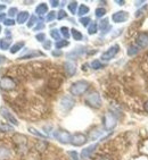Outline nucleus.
I'll use <instances>...</instances> for the list:
<instances>
[{
	"instance_id": "nucleus-1",
	"label": "nucleus",
	"mask_w": 148,
	"mask_h": 160,
	"mask_svg": "<svg viewBox=\"0 0 148 160\" xmlns=\"http://www.w3.org/2000/svg\"><path fill=\"white\" fill-rule=\"evenodd\" d=\"M89 88H90L89 82H87L84 80L77 81L70 88V93L73 94V96H82V94H84L89 90Z\"/></svg>"
},
{
	"instance_id": "nucleus-2",
	"label": "nucleus",
	"mask_w": 148,
	"mask_h": 160,
	"mask_svg": "<svg viewBox=\"0 0 148 160\" xmlns=\"http://www.w3.org/2000/svg\"><path fill=\"white\" fill-rule=\"evenodd\" d=\"M13 143L15 144L17 151L21 153H24L28 149V138L21 133H15L13 135Z\"/></svg>"
},
{
	"instance_id": "nucleus-3",
	"label": "nucleus",
	"mask_w": 148,
	"mask_h": 160,
	"mask_svg": "<svg viewBox=\"0 0 148 160\" xmlns=\"http://www.w3.org/2000/svg\"><path fill=\"white\" fill-rule=\"evenodd\" d=\"M86 102L88 106L96 108V109L102 107V103H103L102 98L99 96V93H97V92H92V93H90V94H88V96L86 97Z\"/></svg>"
},
{
	"instance_id": "nucleus-4",
	"label": "nucleus",
	"mask_w": 148,
	"mask_h": 160,
	"mask_svg": "<svg viewBox=\"0 0 148 160\" xmlns=\"http://www.w3.org/2000/svg\"><path fill=\"white\" fill-rule=\"evenodd\" d=\"M103 122H104V128H105L106 131H112V129L116 126L117 119L113 112H106V114L104 115Z\"/></svg>"
},
{
	"instance_id": "nucleus-5",
	"label": "nucleus",
	"mask_w": 148,
	"mask_h": 160,
	"mask_svg": "<svg viewBox=\"0 0 148 160\" xmlns=\"http://www.w3.org/2000/svg\"><path fill=\"white\" fill-rule=\"evenodd\" d=\"M0 115H1L3 117V119L6 120V122H8V124H10V125H14V126H17V125H18L17 118L13 115V112H10L8 108H6V107L0 108Z\"/></svg>"
},
{
	"instance_id": "nucleus-6",
	"label": "nucleus",
	"mask_w": 148,
	"mask_h": 160,
	"mask_svg": "<svg viewBox=\"0 0 148 160\" xmlns=\"http://www.w3.org/2000/svg\"><path fill=\"white\" fill-rule=\"evenodd\" d=\"M0 88L5 91H12L16 89V82L10 76H3L0 80Z\"/></svg>"
},
{
	"instance_id": "nucleus-7",
	"label": "nucleus",
	"mask_w": 148,
	"mask_h": 160,
	"mask_svg": "<svg viewBox=\"0 0 148 160\" xmlns=\"http://www.w3.org/2000/svg\"><path fill=\"white\" fill-rule=\"evenodd\" d=\"M88 141V136L84 135L83 133H75L71 136V143L74 147H82Z\"/></svg>"
},
{
	"instance_id": "nucleus-8",
	"label": "nucleus",
	"mask_w": 148,
	"mask_h": 160,
	"mask_svg": "<svg viewBox=\"0 0 148 160\" xmlns=\"http://www.w3.org/2000/svg\"><path fill=\"white\" fill-rule=\"evenodd\" d=\"M54 136H55L56 139L58 140L61 143L63 144H67L71 142V134L67 132V131H64V129H59V131H56L54 133Z\"/></svg>"
},
{
	"instance_id": "nucleus-9",
	"label": "nucleus",
	"mask_w": 148,
	"mask_h": 160,
	"mask_svg": "<svg viewBox=\"0 0 148 160\" xmlns=\"http://www.w3.org/2000/svg\"><path fill=\"white\" fill-rule=\"evenodd\" d=\"M119 50H120V46H119V44H114V46H112L109 49L106 50L105 52H103L102 60H104V62H108V60L113 59L115 56H116V53L119 52Z\"/></svg>"
},
{
	"instance_id": "nucleus-10",
	"label": "nucleus",
	"mask_w": 148,
	"mask_h": 160,
	"mask_svg": "<svg viewBox=\"0 0 148 160\" xmlns=\"http://www.w3.org/2000/svg\"><path fill=\"white\" fill-rule=\"evenodd\" d=\"M59 103H61V107H62L63 110L68 111L74 107L75 101H74V99L71 98L70 96H64L62 99H61V102H59Z\"/></svg>"
},
{
	"instance_id": "nucleus-11",
	"label": "nucleus",
	"mask_w": 148,
	"mask_h": 160,
	"mask_svg": "<svg viewBox=\"0 0 148 160\" xmlns=\"http://www.w3.org/2000/svg\"><path fill=\"white\" fill-rule=\"evenodd\" d=\"M129 17V14L127 12H123V10H120V12H116L112 15V19L114 23H123L125 22Z\"/></svg>"
},
{
	"instance_id": "nucleus-12",
	"label": "nucleus",
	"mask_w": 148,
	"mask_h": 160,
	"mask_svg": "<svg viewBox=\"0 0 148 160\" xmlns=\"http://www.w3.org/2000/svg\"><path fill=\"white\" fill-rule=\"evenodd\" d=\"M137 47L139 48H146L148 47V32H141V33L139 34L138 37H137Z\"/></svg>"
},
{
	"instance_id": "nucleus-13",
	"label": "nucleus",
	"mask_w": 148,
	"mask_h": 160,
	"mask_svg": "<svg viewBox=\"0 0 148 160\" xmlns=\"http://www.w3.org/2000/svg\"><path fill=\"white\" fill-rule=\"evenodd\" d=\"M64 71L68 77L73 76V75L77 73V64L74 62H71V60H70V62H66L64 64Z\"/></svg>"
},
{
	"instance_id": "nucleus-14",
	"label": "nucleus",
	"mask_w": 148,
	"mask_h": 160,
	"mask_svg": "<svg viewBox=\"0 0 148 160\" xmlns=\"http://www.w3.org/2000/svg\"><path fill=\"white\" fill-rule=\"evenodd\" d=\"M84 51H86V48H84V47H77V48H75L74 50H72V51H70V52L67 53V58L77 59V58H79L80 56L83 55Z\"/></svg>"
},
{
	"instance_id": "nucleus-15",
	"label": "nucleus",
	"mask_w": 148,
	"mask_h": 160,
	"mask_svg": "<svg viewBox=\"0 0 148 160\" xmlns=\"http://www.w3.org/2000/svg\"><path fill=\"white\" fill-rule=\"evenodd\" d=\"M98 147V144H92V145H89V147H87L86 149H83L82 150V152H81V158L82 159H88V158L92 154V152L96 150V148Z\"/></svg>"
},
{
	"instance_id": "nucleus-16",
	"label": "nucleus",
	"mask_w": 148,
	"mask_h": 160,
	"mask_svg": "<svg viewBox=\"0 0 148 160\" xmlns=\"http://www.w3.org/2000/svg\"><path fill=\"white\" fill-rule=\"evenodd\" d=\"M12 157V151L8 148L1 145L0 147V160H9Z\"/></svg>"
},
{
	"instance_id": "nucleus-17",
	"label": "nucleus",
	"mask_w": 148,
	"mask_h": 160,
	"mask_svg": "<svg viewBox=\"0 0 148 160\" xmlns=\"http://www.w3.org/2000/svg\"><path fill=\"white\" fill-rule=\"evenodd\" d=\"M29 18H30V14H29V12L24 10V12H18V15H17V19H16V22H17L18 24H24L25 22H28Z\"/></svg>"
},
{
	"instance_id": "nucleus-18",
	"label": "nucleus",
	"mask_w": 148,
	"mask_h": 160,
	"mask_svg": "<svg viewBox=\"0 0 148 160\" xmlns=\"http://www.w3.org/2000/svg\"><path fill=\"white\" fill-rule=\"evenodd\" d=\"M10 44H12V37L3 38V40H0V49L1 50L10 49Z\"/></svg>"
},
{
	"instance_id": "nucleus-19",
	"label": "nucleus",
	"mask_w": 148,
	"mask_h": 160,
	"mask_svg": "<svg viewBox=\"0 0 148 160\" xmlns=\"http://www.w3.org/2000/svg\"><path fill=\"white\" fill-rule=\"evenodd\" d=\"M62 84V80L58 78V77H51L49 81H48V86L50 89H58Z\"/></svg>"
},
{
	"instance_id": "nucleus-20",
	"label": "nucleus",
	"mask_w": 148,
	"mask_h": 160,
	"mask_svg": "<svg viewBox=\"0 0 148 160\" xmlns=\"http://www.w3.org/2000/svg\"><path fill=\"white\" fill-rule=\"evenodd\" d=\"M35 12H37V15H39L40 17H42L43 15H46L47 12H48V6H47V3L41 2L40 5L35 8Z\"/></svg>"
},
{
	"instance_id": "nucleus-21",
	"label": "nucleus",
	"mask_w": 148,
	"mask_h": 160,
	"mask_svg": "<svg viewBox=\"0 0 148 160\" xmlns=\"http://www.w3.org/2000/svg\"><path fill=\"white\" fill-rule=\"evenodd\" d=\"M103 132H104V131H102V129H99V128H96V129H93V131H90L89 135H88V139L91 140V141L98 140V138H100V136L103 135Z\"/></svg>"
},
{
	"instance_id": "nucleus-22",
	"label": "nucleus",
	"mask_w": 148,
	"mask_h": 160,
	"mask_svg": "<svg viewBox=\"0 0 148 160\" xmlns=\"http://www.w3.org/2000/svg\"><path fill=\"white\" fill-rule=\"evenodd\" d=\"M99 30L103 31V34H105L106 32H108L107 30H111V26H109V24H108L107 18H104L99 22Z\"/></svg>"
},
{
	"instance_id": "nucleus-23",
	"label": "nucleus",
	"mask_w": 148,
	"mask_h": 160,
	"mask_svg": "<svg viewBox=\"0 0 148 160\" xmlns=\"http://www.w3.org/2000/svg\"><path fill=\"white\" fill-rule=\"evenodd\" d=\"M24 46H25L24 41H21V42H17V43H15V44H13V46L10 47V49H9L10 53H12V55H14V53H17Z\"/></svg>"
},
{
	"instance_id": "nucleus-24",
	"label": "nucleus",
	"mask_w": 148,
	"mask_h": 160,
	"mask_svg": "<svg viewBox=\"0 0 148 160\" xmlns=\"http://www.w3.org/2000/svg\"><path fill=\"white\" fill-rule=\"evenodd\" d=\"M39 56H43L42 52H40V51H34V50H32V51H30L29 53H26V55L22 56V57H19V59H29V58H34V57H39Z\"/></svg>"
},
{
	"instance_id": "nucleus-25",
	"label": "nucleus",
	"mask_w": 148,
	"mask_h": 160,
	"mask_svg": "<svg viewBox=\"0 0 148 160\" xmlns=\"http://www.w3.org/2000/svg\"><path fill=\"white\" fill-rule=\"evenodd\" d=\"M97 31H98V24H97L96 22H91L90 25L88 26V33H89L90 35H92V34L97 33Z\"/></svg>"
},
{
	"instance_id": "nucleus-26",
	"label": "nucleus",
	"mask_w": 148,
	"mask_h": 160,
	"mask_svg": "<svg viewBox=\"0 0 148 160\" xmlns=\"http://www.w3.org/2000/svg\"><path fill=\"white\" fill-rule=\"evenodd\" d=\"M48 147V143L46 141H43V140H39V141L35 143V149L39 151H45Z\"/></svg>"
},
{
	"instance_id": "nucleus-27",
	"label": "nucleus",
	"mask_w": 148,
	"mask_h": 160,
	"mask_svg": "<svg viewBox=\"0 0 148 160\" xmlns=\"http://www.w3.org/2000/svg\"><path fill=\"white\" fill-rule=\"evenodd\" d=\"M89 12V7L88 6H86V5H80V7H79V9H77V15L79 16H84V15H87Z\"/></svg>"
},
{
	"instance_id": "nucleus-28",
	"label": "nucleus",
	"mask_w": 148,
	"mask_h": 160,
	"mask_svg": "<svg viewBox=\"0 0 148 160\" xmlns=\"http://www.w3.org/2000/svg\"><path fill=\"white\" fill-rule=\"evenodd\" d=\"M71 34H72V37H73L74 40H77V41H81V40H82V38H83L82 33H81L80 31H77V28H72Z\"/></svg>"
},
{
	"instance_id": "nucleus-29",
	"label": "nucleus",
	"mask_w": 148,
	"mask_h": 160,
	"mask_svg": "<svg viewBox=\"0 0 148 160\" xmlns=\"http://www.w3.org/2000/svg\"><path fill=\"white\" fill-rule=\"evenodd\" d=\"M12 131H14V127L10 124L5 123L0 125V132H12Z\"/></svg>"
},
{
	"instance_id": "nucleus-30",
	"label": "nucleus",
	"mask_w": 148,
	"mask_h": 160,
	"mask_svg": "<svg viewBox=\"0 0 148 160\" xmlns=\"http://www.w3.org/2000/svg\"><path fill=\"white\" fill-rule=\"evenodd\" d=\"M38 17L35 15H31L30 16V18H29V22H28V28H33L34 25L37 24L38 23Z\"/></svg>"
},
{
	"instance_id": "nucleus-31",
	"label": "nucleus",
	"mask_w": 148,
	"mask_h": 160,
	"mask_svg": "<svg viewBox=\"0 0 148 160\" xmlns=\"http://www.w3.org/2000/svg\"><path fill=\"white\" fill-rule=\"evenodd\" d=\"M61 35H62V34H61V32H59L58 30H55V28H54V30L50 31V37L53 38L54 40H56V41L61 40Z\"/></svg>"
},
{
	"instance_id": "nucleus-32",
	"label": "nucleus",
	"mask_w": 148,
	"mask_h": 160,
	"mask_svg": "<svg viewBox=\"0 0 148 160\" xmlns=\"http://www.w3.org/2000/svg\"><path fill=\"white\" fill-rule=\"evenodd\" d=\"M138 52H139V47H137V46H130L129 49H128V55L131 56V57L137 55Z\"/></svg>"
},
{
	"instance_id": "nucleus-33",
	"label": "nucleus",
	"mask_w": 148,
	"mask_h": 160,
	"mask_svg": "<svg viewBox=\"0 0 148 160\" xmlns=\"http://www.w3.org/2000/svg\"><path fill=\"white\" fill-rule=\"evenodd\" d=\"M68 44H70V42H68V41H66V40H59V41H57V42H56L55 47L59 50V49H62V48H64V47H67Z\"/></svg>"
},
{
	"instance_id": "nucleus-34",
	"label": "nucleus",
	"mask_w": 148,
	"mask_h": 160,
	"mask_svg": "<svg viewBox=\"0 0 148 160\" xmlns=\"http://www.w3.org/2000/svg\"><path fill=\"white\" fill-rule=\"evenodd\" d=\"M29 131H30V133H32L33 135H37V136H39V138H42V139H46V138H47V135L42 134V133L39 132L38 129L33 128V127H29Z\"/></svg>"
},
{
	"instance_id": "nucleus-35",
	"label": "nucleus",
	"mask_w": 148,
	"mask_h": 160,
	"mask_svg": "<svg viewBox=\"0 0 148 160\" xmlns=\"http://www.w3.org/2000/svg\"><path fill=\"white\" fill-rule=\"evenodd\" d=\"M104 67V65H103V62H100V60H93L92 62H91V68L92 69H100V68Z\"/></svg>"
},
{
	"instance_id": "nucleus-36",
	"label": "nucleus",
	"mask_w": 148,
	"mask_h": 160,
	"mask_svg": "<svg viewBox=\"0 0 148 160\" xmlns=\"http://www.w3.org/2000/svg\"><path fill=\"white\" fill-rule=\"evenodd\" d=\"M77 1H72V2L68 3V10L71 12V14H77Z\"/></svg>"
},
{
	"instance_id": "nucleus-37",
	"label": "nucleus",
	"mask_w": 148,
	"mask_h": 160,
	"mask_svg": "<svg viewBox=\"0 0 148 160\" xmlns=\"http://www.w3.org/2000/svg\"><path fill=\"white\" fill-rule=\"evenodd\" d=\"M59 32H61V34H62L64 38H66V39H68V38H70V34H71L68 28H66V26H62L61 30H59Z\"/></svg>"
},
{
	"instance_id": "nucleus-38",
	"label": "nucleus",
	"mask_w": 148,
	"mask_h": 160,
	"mask_svg": "<svg viewBox=\"0 0 148 160\" xmlns=\"http://www.w3.org/2000/svg\"><path fill=\"white\" fill-rule=\"evenodd\" d=\"M105 14H106V9L105 8H102V7H99V8H97L96 9V16L97 17H103V16H105Z\"/></svg>"
},
{
	"instance_id": "nucleus-39",
	"label": "nucleus",
	"mask_w": 148,
	"mask_h": 160,
	"mask_svg": "<svg viewBox=\"0 0 148 160\" xmlns=\"http://www.w3.org/2000/svg\"><path fill=\"white\" fill-rule=\"evenodd\" d=\"M80 23L83 25V26H89L90 23H91V19H90L89 17H81Z\"/></svg>"
},
{
	"instance_id": "nucleus-40",
	"label": "nucleus",
	"mask_w": 148,
	"mask_h": 160,
	"mask_svg": "<svg viewBox=\"0 0 148 160\" xmlns=\"http://www.w3.org/2000/svg\"><path fill=\"white\" fill-rule=\"evenodd\" d=\"M57 17V14H56V12H48V15H47V22H53L54 19Z\"/></svg>"
},
{
	"instance_id": "nucleus-41",
	"label": "nucleus",
	"mask_w": 148,
	"mask_h": 160,
	"mask_svg": "<svg viewBox=\"0 0 148 160\" xmlns=\"http://www.w3.org/2000/svg\"><path fill=\"white\" fill-rule=\"evenodd\" d=\"M68 156L72 158V160H80L79 153H77V151H68Z\"/></svg>"
},
{
	"instance_id": "nucleus-42",
	"label": "nucleus",
	"mask_w": 148,
	"mask_h": 160,
	"mask_svg": "<svg viewBox=\"0 0 148 160\" xmlns=\"http://www.w3.org/2000/svg\"><path fill=\"white\" fill-rule=\"evenodd\" d=\"M66 16H67V12L62 9V10H59V12H57V17H56V18H57V19H63V18H65Z\"/></svg>"
},
{
	"instance_id": "nucleus-43",
	"label": "nucleus",
	"mask_w": 148,
	"mask_h": 160,
	"mask_svg": "<svg viewBox=\"0 0 148 160\" xmlns=\"http://www.w3.org/2000/svg\"><path fill=\"white\" fill-rule=\"evenodd\" d=\"M35 39H37L39 42H45V41H46V35H45V33H38L37 35H35Z\"/></svg>"
},
{
	"instance_id": "nucleus-44",
	"label": "nucleus",
	"mask_w": 148,
	"mask_h": 160,
	"mask_svg": "<svg viewBox=\"0 0 148 160\" xmlns=\"http://www.w3.org/2000/svg\"><path fill=\"white\" fill-rule=\"evenodd\" d=\"M3 23L5 25H6V26H13V25H15L16 22L14 21L13 18H6L5 21L3 22Z\"/></svg>"
},
{
	"instance_id": "nucleus-45",
	"label": "nucleus",
	"mask_w": 148,
	"mask_h": 160,
	"mask_svg": "<svg viewBox=\"0 0 148 160\" xmlns=\"http://www.w3.org/2000/svg\"><path fill=\"white\" fill-rule=\"evenodd\" d=\"M45 28V23H43L42 21H39L37 23V25H35V26H34V31H39V30H42V28Z\"/></svg>"
},
{
	"instance_id": "nucleus-46",
	"label": "nucleus",
	"mask_w": 148,
	"mask_h": 160,
	"mask_svg": "<svg viewBox=\"0 0 148 160\" xmlns=\"http://www.w3.org/2000/svg\"><path fill=\"white\" fill-rule=\"evenodd\" d=\"M17 12H18L17 8H16V7H13V8H10V9L8 10V15H9L10 17H14V16L17 14Z\"/></svg>"
},
{
	"instance_id": "nucleus-47",
	"label": "nucleus",
	"mask_w": 148,
	"mask_h": 160,
	"mask_svg": "<svg viewBox=\"0 0 148 160\" xmlns=\"http://www.w3.org/2000/svg\"><path fill=\"white\" fill-rule=\"evenodd\" d=\"M50 47H51V41L46 40L43 42V49H50Z\"/></svg>"
},
{
	"instance_id": "nucleus-48",
	"label": "nucleus",
	"mask_w": 148,
	"mask_h": 160,
	"mask_svg": "<svg viewBox=\"0 0 148 160\" xmlns=\"http://www.w3.org/2000/svg\"><path fill=\"white\" fill-rule=\"evenodd\" d=\"M93 160H111V158L105 157V156H98V157H96Z\"/></svg>"
},
{
	"instance_id": "nucleus-49",
	"label": "nucleus",
	"mask_w": 148,
	"mask_h": 160,
	"mask_svg": "<svg viewBox=\"0 0 148 160\" xmlns=\"http://www.w3.org/2000/svg\"><path fill=\"white\" fill-rule=\"evenodd\" d=\"M51 53H53V56H55V57L62 56V51H61V50H58V49H57V50H54V51H53Z\"/></svg>"
},
{
	"instance_id": "nucleus-50",
	"label": "nucleus",
	"mask_w": 148,
	"mask_h": 160,
	"mask_svg": "<svg viewBox=\"0 0 148 160\" xmlns=\"http://www.w3.org/2000/svg\"><path fill=\"white\" fill-rule=\"evenodd\" d=\"M50 5H51V7H57L59 5V1H57V0H51V1H50Z\"/></svg>"
},
{
	"instance_id": "nucleus-51",
	"label": "nucleus",
	"mask_w": 148,
	"mask_h": 160,
	"mask_svg": "<svg viewBox=\"0 0 148 160\" xmlns=\"http://www.w3.org/2000/svg\"><path fill=\"white\" fill-rule=\"evenodd\" d=\"M5 62H6V57H5V56H3V55H0V65L3 64Z\"/></svg>"
},
{
	"instance_id": "nucleus-52",
	"label": "nucleus",
	"mask_w": 148,
	"mask_h": 160,
	"mask_svg": "<svg viewBox=\"0 0 148 160\" xmlns=\"http://www.w3.org/2000/svg\"><path fill=\"white\" fill-rule=\"evenodd\" d=\"M6 19V15L3 12H0V22H3Z\"/></svg>"
},
{
	"instance_id": "nucleus-53",
	"label": "nucleus",
	"mask_w": 148,
	"mask_h": 160,
	"mask_svg": "<svg viewBox=\"0 0 148 160\" xmlns=\"http://www.w3.org/2000/svg\"><path fill=\"white\" fill-rule=\"evenodd\" d=\"M144 108H145V110L148 112V100H147V101H146V103H145V107H144Z\"/></svg>"
},
{
	"instance_id": "nucleus-54",
	"label": "nucleus",
	"mask_w": 148,
	"mask_h": 160,
	"mask_svg": "<svg viewBox=\"0 0 148 160\" xmlns=\"http://www.w3.org/2000/svg\"><path fill=\"white\" fill-rule=\"evenodd\" d=\"M5 8H6V6H5V5H0V12H3Z\"/></svg>"
},
{
	"instance_id": "nucleus-55",
	"label": "nucleus",
	"mask_w": 148,
	"mask_h": 160,
	"mask_svg": "<svg viewBox=\"0 0 148 160\" xmlns=\"http://www.w3.org/2000/svg\"><path fill=\"white\" fill-rule=\"evenodd\" d=\"M116 3L117 5H120V6H122V5L124 3V1H120V0H119V1H116Z\"/></svg>"
},
{
	"instance_id": "nucleus-56",
	"label": "nucleus",
	"mask_w": 148,
	"mask_h": 160,
	"mask_svg": "<svg viewBox=\"0 0 148 160\" xmlns=\"http://www.w3.org/2000/svg\"><path fill=\"white\" fill-rule=\"evenodd\" d=\"M141 3H144V1H137V2H136V6H140Z\"/></svg>"
},
{
	"instance_id": "nucleus-57",
	"label": "nucleus",
	"mask_w": 148,
	"mask_h": 160,
	"mask_svg": "<svg viewBox=\"0 0 148 160\" xmlns=\"http://www.w3.org/2000/svg\"><path fill=\"white\" fill-rule=\"evenodd\" d=\"M0 33H1V26H0Z\"/></svg>"
}]
</instances>
